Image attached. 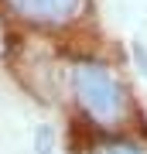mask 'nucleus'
Returning <instances> with one entry per match:
<instances>
[{
    "mask_svg": "<svg viewBox=\"0 0 147 154\" xmlns=\"http://www.w3.org/2000/svg\"><path fill=\"white\" fill-rule=\"evenodd\" d=\"M72 86H75V96H79L82 110L93 120H99V123L120 120V113L127 106V96H123V86L109 75L106 65H99V62H79L75 72H72Z\"/></svg>",
    "mask_w": 147,
    "mask_h": 154,
    "instance_id": "nucleus-1",
    "label": "nucleus"
},
{
    "mask_svg": "<svg viewBox=\"0 0 147 154\" xmlns=\"http://www.w3.org/2000/svg\"><path fill=\"white\" fill-rule=\"evenodd\" d=\"M7 4H11V11L17 17H24V21L55 28V24L75 21L86 0H7Z\"/></svg>",
    "mask_w": 147,
    "mask_h": 154,
    "instance_id": "nucleus-2",
    "label": "nucleus"
},
{
    "mask_svg": "<svg viewBox=\"0 0 147 154\" xmlns=\"http://www.w3.org/2000/svg\"><path fill=\"white\" fill-rule=\"evenodd\" d=\"M96 154H147V147L130 144V140H109V144H103Z\"/></svg>",
    "mask_w": 147,
    "mask_h": 154,
    "instance_id": "nucleus-3",
    "label": "nucleus"
}]
</instances>
